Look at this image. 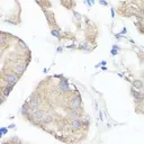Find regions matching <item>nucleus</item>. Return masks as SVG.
I'll list each match as a JSON object with an SVG mask.
<instances>
[{"mask_svg":"<svg viewBox=\"0 0 144 144\" xmlns=\"http://www.w3.org/2000/svg\"><path fill=\"white\" fill-rule=\"evenodd\" d=\"M70 126H71L72 131H79L82 128L83 123H82V120H80V119H73L71 122V124H70Z\"/></svg>","mask_w":144,"mask_h":144,"instance_id":"1","label":"nucleus"},{"mask_svg":"<svg viewBox=\"0 0 144 144\" xmlns=\"http://www.w3.org/2000/svg\"><path fill=\"white\" fill-rule=\"evenodd\" d=\"M40 104H41V100L39 97H33V98L29 100V106H31L32 109H39L40 107Z\"/></svg>","mask_w":144,"mask_h":144,"instance_id":"2","label":"nucleus"},{"mask_svg":"<svg viewBox=\"0 0 144 144\" xmlns=\"http://www.w3.org/2000/svg\"><path fill=\"white\" fill-rule=\"evenodd\" d=\"M71 108H73V109H77V110L81 109V98H80V97H75V98L72 99Z\"/></svg>","mask_w":144,"mask_h":144,"instance_id":"3","label":"nucleus"},{"mask_svg":"<svg viewBox=\"0 0 144 144\" xmlns=\"http://www.w3.org/2000/svg\"><path fill=\"white\" fill-rule=\"evenodd\" d=\"M6 80H7V84H10V86L14 87L17 83V81H18V77L16 74H8Z\"/></svg>","mask_w":144,"mask_h":144,"instance_id":"4","label":"nucleus"},{"mask_svg":"<svg viewBox=\"0 0 144 144\" xmlns=\"http://www.w3.org/2000/svg\"><path fill=\"white\" fill-rule=\"evenodd\" d=\"M27 62H22V63H18L16 65V71L19 72V74H22L23 72L26 70V66H27Z\"/></svg>","mask_w":144,"mask_h":144,"instance_id":"5","label":"nucleus"},{"mask_svg":"<svg viewBox=\"0 0 144 144\" xmlns=\"http://www.w3.org/2000/svg\"><path fill=\"white\" fill-rule=\"evenodd\" d=\"M59 87H60V90H62V91H68L69 90V83L66 81H61Z\"/></svg>","mask_w":144,"mask_h":144,"instance_id":"6","label":"nucleus"},{"mask_svg":"<svg viewBox=\"0 0 144 144\" xmlns=\"http://www.w3.org/2000/svg\"><path fill=\"white\" fill-rule=\"evenodd\" d=\"M11 90H13V86H10V84H7V86H6V88L4 89V91H2V95H4L5 98H6L7 96H9V93L11 92Z\"/></svg>","mask_w":144,"mask_h":144,"instance_id":"7","label":"nucleus"},{"mask_svg":"<svg viewBox=\"0 0 144 144\" xmlns=\"http://www.w3.org/2000/svg\"><path fill=\"white\" fill-rule=\"evenodd\" d=\"M133 96H134V98L136 99L137 102H140V101L143 100V96L141 95V93H139L137 91H134V90H133Z\"/></svg>","mask_w":144,"mask_h":144,"instance_id":"8","label":"nucleus"},{"mask_svg":"<svg viewBox=\"0 0 144 144\" xmlns=\"http://www.w3.org/2000/svg\"><path fill=\"white\" fill-rule=\"evenodd\" d=\"M52 120H53V116L52 115H45L42 122L45 123V124H50V123H52Z\"/></svg>","mask_w":144,"mask_h":144,"instance_id":"9","label":"nucleus"},{"mask_svg":"<svg viewBox=\"0 0 144 144\" xmlns=\"http://www.w3.org/2000/svg\"><path fill=\"white\" fill-rule=\"evenodd\" d=\"M52 35L53 36H55L56 39H60L61 37V35H60V33H59L57 29H52Z\"/></svg>","mask_w":144,"mask_h":144,"instance_id":"10","label":"nucleus"},{"mask_svg":"<svg viewBox=\"0 0 144 144\" xmlns=\"http://www.w3.org/2000/svg\"><path fill=\"white\" fill-rule=\"evenodd\" d=\"M82 123H83V125H86V126H88L89 125V123H90V119H89V117L88 116H86L83 119H82Z\"/></svg>","mask_w":144,"mask_h":144,"instance_id":"11","label":"nucleus"},{"mask_svg":"<svg viewBox=\"0 0 144 144\" xmlns=\"http://www.w3.org/2000/svg\"><path fill=\"white\" fill-rule=\"evenodd\" d=\"M133 84H134V86L136 87V88H142V86H143V84H142V82H141L140 80L134 81V82H133Z\"/></svg>","mask_w":144,"mask_h":144,"instance_id":"12","label":"nucleus"}]
</instances>
